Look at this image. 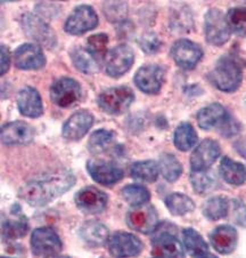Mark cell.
Returning a JSON list of instances; mask_svg holds the SVG:
<instances>
[{
	"label": "cell",
	"instance_id": "cell-1",
	"mask_svg": "<svg viewBox=\"0 0 246 258\" xmlns=\"http://www.w3.org/2000/svg\"><path fill=\"white\" fill-rule=\"evenodd\" d=\"M75 184V176L67 170L30 180L20 188L19 196L33 207L48 205L56 198L63 196Z\"/></svg>",
	"mask_w": 246,
	"mask_h": 258
},
{
	"label": "cell",
	"instance_id": "cell-2",
	"mask_svg": "<svg viewBox=\"0 0 246 258\" xmlns=\"http://www.w3.org/2000/svg\"><path fill=\"white\" fill-rule=\"evenodd\" d=\"M208 79L215 88L224 93H232L238 89L243 80V70L235 57L222 56L208 75Z\"/></svg>",
	"mask_w": 246,
	"mask_h": 258
},
{
	"label": "cell",
	"instance_id": "cell-3",
	"mask_svg": "<svg viewBox=\"0 0 246 258\" xmlns=\"http://www.w3.org/2000/svg\"><path fill=\"white\" fill-rule=\"evenodd\" d=\"M177 229L171 223H159L153 232L152 252L156 258H184V248L176 235Z\"/></svg>",
	"mask_w": 246,
	"mask_h": 258
},
{
	"label": "cell",
	"instance_id": "cell-4",
	"mask_svg": "<svg viewBox=\"0 0 246 258\" xmlns=\"http://www.w3.org/2000/svg\"><path fill=\"white\" fill-rule=\"evenodd\" d=\"M135 101V93L127 86H118L105 89L97 98L98 106L105 113L119 115L126 112Z\"/></svg>",
	"mask_w": 246,
	"mask_h": 258
},
{
	"label": "cell",
	"instance_id": "cell-5",
	"mask_svg": "<svg viewBox=\"0 0 246 258\" xmlns=\"http://www.w3.org/2000/svg\"><path fill=\"white\" fill-rule=\"evenodd\" d=\"M49 96L55 105L63 109L75 106L82 97L81 85L70 77L55 80L49 88Z\"/></svg>",
	"mask_w": 246,
	"mask_h": 258
},
{
	"label": "cell",
	"instance_id": "cell-6",
	"mask_svg": "<svg viewBox=\"0 0 246 258\" xmlns=\"http://www.w3.org/2000/svg\"><path fill=\"white\" fill-rule=\"evenodd\" d=\"M21 25L27 37L38 42L39 45L49 49H53L56 46L57 39H56L54 30L40 16L25 13L21 19Z\"/></svg>",
	"mask_w": 246,
	"mask_h": 258
},
{
	"label": "cell",
	"instance_id": "cell-7",
	"mask_svg": "<svg viewBox=\"0 0 246 258\" xmlns=\"http://www.w3.org/2000/svg\"><path fill=\"white\" fill-rule=\"evenodd\" d=\"M204 33L209 44L222 46L229 40L231 30L226 16L218 8H211L204 17Z\"/></svg>",
	"mask_w": 246,
	"mask_h": 258
},
{
	"label": "cell",
	"instance_id": "cell-8",
	"mask_svg": "<svg viewBox=\"0 0 246 258\" xmlns=\"http://www.w3.org/2000/svg\"><path fill=\"white\" fill-rule=\"evenodd\" d=\"M135 62V54L126 44H120L107 51L105 56V70L112 78H120L127 73Z\"/></svg>",
	"mask_w": 246,
	"mask_h": 258
},
{
	"label": "cell",
	"instance_id": "cell-9",
	"mask_svg": "<svg viewBox=\"0 0 246 258\" xmlns=\"http://www.w3.org/2000/svg\"><path fill=\"white\" fill-rule=\"evenodd\" d=\"M98 25V16L92 6L80 5L75 7L66 19L64 29L72 36H81Z\"/></svg>",
	"mask_w": 246,
	"mask_h": 258
},
{
	"label": "cell",
	"instance_id": "cell-10",
	"mask_svg": "<svg viewBox=\"0 0 246 258\" xmlns=\"http://www.w3.org/2000/svg\"><path fill=\"white\" fill-rule=\"evenodd\" d=\"M126 222L131 230L144 234L153 233L159 224L156 209L152 205H145L129 210Z\"/></svg>",
	"mask_w": 246,
	"mask_h": 258
},
{
	"label": "cell",
	"instance_id": "cell-11",
	"mask_svg": "<svg viewBox=\"0 0 246 258\" xmlns=\"http://www.w3.org/2000/svg\"><path fill=\"white\" fill-rule=\"evenodd\" d=\"M109 251L114 258L136 257L142 251V243L136 235L127 232H116L107 241Z\"/></svg>",
	"mask_w": 246,
	"mask_h": 258
},
{
	"label": "cell",
	"instance_id": "cell-12",
	"mask_svg": "<svg viewBox=\"0 0 246 258\" xmlns=\"http://www.w3.org/2000/svg\"><path fill=\"white\" fill-rule=\"evenodd\" d=\"M31 249L36 256L57 255L62 249V241L53 229L39 227L32 232Z\"/></svg>",
	"mask_w": 246,
	"mask_h": 258
},
{
	"label": "cell",
	"instance_id": "cell-13",
	"mask_svg": "<svg viewBox=\"0 0 246 258\" xmlns=\"http://www.w3.org/2000/svg\"><path fill=\"white\" fill-rule=\"evenodd\" d=\"M171 56L178 67L192 70L203 57L202 47L188 39H180L171 47Z\"/></svg>",
	"mask_w": 246,
	"mask_h": 258
},
{
	"label": "cell",
	"instance_id": "cell-14",
	"mask_svg": "<svg viewBox=\"0 0 246 258\" xmlns=\"http://www.w3.org/2000/svg\"><path fill=\"white\" fill-rule=\"evenodd\" d=\"M166 72L157 64H146L138 69L135 75V84L142 93L155 95L159 93L164 83Z\"/></svg>",
	"mask_w": 246,
	"mask_h": 258
},
{
	"label": "cell",
	"instance_id": "cell-15",
	"mask_svg": "<svg viewBox=\"0 0 246 258\" xmlns=\"http://www.w3.org/2000/svg\"><path fill=\"white\" fill-rule=\"evenodd\" d=\"M74 201L81 212L88 215H98L106 209L109 198L106 193L94 186H86L76 193Z\"/></svg>",
	"mask_w": 246,
	"mask_h": 258
},
{
	"label": "cell",
	"instance_id": "cell-16",
	"mask_svg": "<svg viewBox=\"0 0 246 258\" xmlns=\"http://www.w3.org/2000/svg\"><path fill=\"white\" fill-rule=\"evenodd\" d=\"M14 63L20 70H40L46 66V56L40 46L23 44L15 50Z\"/></svg>",
	"mask_w": 246,
	"mask_h": 258
},
{
	"label": "cell",
	"instance_id": "cell-17",
	"mask_svg": "<svg viewBox=\"0 0 246 258\" xmlns=\"http://www.w3.org/2000/svg\"><path fill=\"white\" fill-rule=\"evenodd\" d=\"M221 149L213 140H204L198 144L191 156L192 171L208 170L220 157Z\"/></svg>",
	"mask_w": 246,
	"mask_h": 258
},
{
	"label": "cell",
	"instance_id": "cell-18",
	"mask_svg": "<svg viewBox=\"0 0 246 258\" xmlns=\"http://www.w3.org/2000/svg\"><path fill=\"white\" fill-rule=\"evenodd\" d=\"M94 115L88 110H79L68 118L62 128V135L67 141H79L94 124Z\"/></svg>",
	"mask_w": 246,
	"mask_h": 258
},
{
	"label": "cell",
	"instance_id": "cell-19",
	"mask_svg": "<svg viewBox=\"0 0 246 258\" xmlns=\"http://www.w3.org/2000/svg\"><path fill=\"white\" fill-rule=\"evenodd\" d=\"M11 216L3 217L2 231L3 239L6 241L20 239L27 234L29 230V223L27 217L24 216L22 209L17 204L11 208Z\"/></svg>",
	"mask_w": 246,
	"mask_h": 258
},
{
	"label": "cell",
	"instance_id": "cell-20",
	"mask_svg": "<svg viewBox=\"0 0 246 258\" xmlns=\"http://www.w3.org/2000/svg\"><path fill=\"white\" fill-rule=\"evenodd\" d=\"M34 128L24 121H13L2 127V142L5 145H27L34 139Z\"/></svg>",
	"mask_w": 246,
	"mask_h": 258
},
{
	"label": "cell",
	"instance_id": "cell-21",
	"mask_svg": "<svg viewBox=\"0 0 246 258\" xmlns=\"http://www.w3.org/2000/svg\"><path fill=\"white\" fill-rule=\"evenodd\" d=\"M87 170L95 182L102 185H113L123 178V170L110 162L89 160Z\"/></svg>",
	"mask_w": 246,
	"mask_h": 258
},
{
	"label": "cell",
	"instance_id": "cell-22",
	"mask_svg": "<svg viewBox=\"0 0 246 258\" xmlns=\"http://www.w3.org/2000/svg\"><path fill=\"white\" fill-rule=\"evenodd\" d=\"M17 107L21 114L28 118H39L44 113L40 94L31 86L22 88L17 94Z\"/></svg>",
	"mask_w": 246,
	"mask_h": 258
},
{
	"label": "cell",
	"instance_id": "cell-23",
	"mask_svg": "<svg viewBox=\"0 0 246 258\" xmlns=\"http://www.w3.org/2000/svg\"><path fill=\"white\" fill-rule=\"evenodd\" d=\"M237 240H238L237 231L235 227L230 225L218 226L210 234L211 244L215 250L222 255H228L235 250Z\"/></svg>",
	"mask_w": 246,
	"mask_h": 258
},
{
	"label": "cell",
	"instance_id": "cell-24",
	"mask_svg": "<svg viewBox=\"0 0 246 258\" xmlns=\"http://www.w3.org/2000/svg\"><path fill=\"white\" fill-rule=\"evenodd\" d=\"M229 114L226 109L219 103H212L209 106H205L198 111L197 122L198 126L204 131H209L214 127H220L226 121Z\"/></svg>",
	"mask_w": 246,
	"mask_h": 258
},
{
	"label": "cell",
	"instance_id": "cell-25",
	"mask_svg": "<svg viewBox=\"0 0 246 258\" xmlns=\"http://www.w3.org/2000/svg\"><path fill=\"white\" fill-rule=\"evenodd\" d=\"M80 236L89 246L101 247L109 241L110 231L101 222L88 221L81 226Z\"/></svg>",
	"mask_w": 246,
	"mask_h": 258
},
{
	"label": "cell",
	"instance_id": "cell-26",
	"mask_svg": "<svg viewBox=\"0 0 246 258\" xmlns=\"http://www.w3.org/2000/svg\"><path fill=\"white\" fill-rule=\"evenodd\" d=\"M220 174L230 185L238 186L246 182V167L228 157H224L220 162Z\"/></svg>",
	"mask_w": 246,
	"mask_h": 258
},
{
	"label": "cell",
	"instance_id": "cell-27",
	"mask_svg": "<svg viewBox=\"0 0 246 258\" xmlns=\"http://www.w3.org/2000/svg\"><path fill=\"white\" fill-rule=\"evenodd\" d=\"M70 56L74 67L77 70L86 75H93L99 71V62L95 58L92 54L88 53V50L82 47H75L70 53Z\"/></svg>",
	"mask_w": 246,
	"mask_h": 258
},
{
	"label": "cell",
	"instance_id": "cell-28",
	"mask_svg": "<svg viewBox=\"0 0 246 258\" xmlns=\"http://www.w3.org/2000/svg\"><path fill=\"white\" fill-rule=\"evenodd\" d=\"M198 136L195 129L189 122H183L177 127L174 136V142L176 148L180 151L186 152L193 149L197 143Z\"/></svg>",
	"mask_w": 246,
	"mask_h": 258
},
{
	"label": "cell",
	"instance_id": "cell-29",
	"mask_svg": "<svg viewBox=\"0 0 246 258\" xmlns=\"http://www.w3.org/2000/svg\"><path fill=\"white\" fill-rule=\"evenodd\" d=\"M130 174L132 178L145 183H153L157 179L159 174V167L156 161L146 160L138 161L131 166Z\"/></svg>",
	"mask_w": 246,
	"mask_h": 258
},
{
	"label": "cell",
	"instance_id": "cell-30",
	"mask_svg": "<svg viewBox=\"0 0 246 258\" xmlns=\"http://www.w3.org/2000/svg\"><path fill=\"white\" fill-rule=\"evenodd\" d=\"M115 142V133L106 129H98L88 141V150L93 154H102L113 146Z\"/></svg>",
	"mask_w": 246,
	"mask_h": 258
},
{
	"label": "cell",
	"instance_id": "cell-31",
	"mask_svg": "<svg viewBox=\"0 0 246 258\" xmlns=\"http://www.w3.org/2000/svg\"><path fill=\"white\" fill-rule=\"evenodd\" d=\"M166 206L169 212L175 216H184L195 209V204L183 193H172L166 198Z\"/></svg>",
	"mask_w": 246,
	"mask_h": 258
},
{
	"label": "cell",
	"instance_id": "cell-32",
	"mask_svg": "<svg viewBox=\"0 0 246 258\" xmlns=\"http://www.w3.org/2000/svg\"><path fill=\"white\" fill-rule=\"evenodd\" d=\"M159 173L166 178L168 182H176L183 174V166L178 161L174 154L164 153L159 157L158 161Z\"/></svg>",
	"mask_w": 246,
	"mask_h": 258
},
{
	"label": "cell",
	"instance_id": "cell-33",
	"mask_svg": "<svg viewBox=\"0 0 246 258\" xmlns=\"http://www.w3.org/2000/svg\"><path fill=\"white\" fill-rule=\"evenodd\" d=\"M229 212V202L226 198H211L203 206V215L210 221H219L226 217Z\"/></svg>",
	"mask_w": 246,
	"mask_h": 258
},
{
	"label": "cell",
	"instance_id": "cell-34",
	"mask_svg": "<svg viewBox=\"0 0 246 258\" xmlns=\"http://www.w3.org/2000/svg\"><path fill=\"white\" fill-rule=\"evenodd\" d=\"M184 244L188 253L193 257H196L202 253L208 252L209 246L204 241L202 235L194 229H185L183 231Z\"/></svg>",
	"mask_w": 246,
	"mask_h": 258
},
{
	"label": "cell",
	"instance_id": "cell-35",
	"mask_svg": "<svg viewBox=\"0 0 246 258\" xmlns=\"http://www.w3.org/2000/svg\"><path fill=\"white\" fill-rule=\"evenodd\" d=\"M122 197L132 208L141 207V206L147 205L150 200V193L145 186L141 185H127L123 188Z\"/></svg>",
	"mask_w": 246,
	"mask_h": 258
},
{
	"label": "cell",
	"instance_id": "cell-36",
	"mask_svg": "<svg viewBox=\"0 0 246 258\" xmlns=\"http://www.w3.org/2000/svg\"><path fill=\"white\" fill-rule=\"evenodd\" d=\"M226 19L231 32L246 38V7L231 8L228 11Z\"/></svg>",
	"mask_w": 246,
	"mask_h": 258
},
{
	"label": "cell",
	"instance_id": "cell-37",
	"mask_svg": "<svg viewBox=\"0 0 246 258\" xmlns=\"http://www.w3.org/2000/svg\"><path fill=\"white\" fill-rule=\"evenodd\" d=\"M107 44H109V36L105 33H97L88 38L85 48L99 62L106 56Z\"/></svg>",
	"mask_w": 246,
	"mask_h": 258
},
{
	"label": "cell",
	"instance_id": "cell-38",
	"mask_svg": "<svg viewBox=\"0 0 246 258\" xmlns=\"http://www.w3.org/2000/svg\"><path fill=\"white\" fill-rule=\"evenodd\" d=\"M191 182L195 192L204 195L212 191L215 185V178L212 174L205 171H192Z\"/></svg>",
	"mask_w": 246,
	"mask_h": 258
},
{
	"label": "cell",
	"instance_id": "cell-39",
	"mask_svg": "<svg viewBox=\"0 0 246 258\" xmlns=\"http://www.w3.org/2000/svg\"><path fill=\"white\" fill-rule=\"evenodd\" d=\"M104 14L112 23L123 22L127 14V3L107 2L104 3Z\"/></svg>",
	"mask_w": 246,
	"mask_h": 258
},
{
	"label": "cell",
	"instance_id": "cell-40",
	"mask_svg": "<svg viewBox=\"0 0 246 258\" xmlns=\"http://www.w3.org/2000/svg\"><path fill=\"white\" fill-rule=\"evenodd\" d=\"M139 45L141 47V49L144 50L146 54H155L157 53L159 48H161V41H159L156 34H154L152 32L145 33L144 36L140 38Z\"/></svg>",
	"mask_w": 246,
	"mask_h": 258
},
{
	"label": "cell",
	"instance_id": "cell-41",
	"mask_svg": "<svg viewBox=\"0 0 246 258\" xmlns=\"http://www.w3.org/2000/svg\"><path fill=\"white\" fill-rule=\"evenodd\" d=\"M219 128H220V132H221V134L223 136H227V137L235 135L237 131H238L237 123L231 119L230 115L226 119V121H224Z\"/></svg>",
	"mask_w": 246,
	"mask_h": 258
},
{
	"label": "cell",
	"instance_id": "cell-42",
	"mask_svg": "<svg viewBox=\"0 0 246 258\" xmlns=\"http://www.w3.org/2000/svg\"><path fill=\"white\" fill-rule=\"evenodd\" d=\"M11 67V54L8 47L5 45H2V63H0V68H2V71H0V75L4 76L7 71L10 70Z\"/></svg>",
	"mask_w": 246,
	"mask_h": 258
},
{
	"label": "cell",
	"instance_id": "cell-43",
	"mask_svg": "<svg viewBox=\"0 0 246 258\" xmlns=\"http://www.w3.org/2000/svg\"><path fill=\"white\" fill-rule=\"evenodd\" d=\"M234 216L238 224H246V207L238 201H234Z\"/></svg>",
	"mask_w": 246,
	"mask_h": 258
},
{
	"label": "cell",
	"instance_id": "cell-44",
	"mask_svg": "<svg viewBox=\"0 0 246 258\" xmlns=\"http://www.w3.org/2000/svg\"><path fill=\"white\" fill-rule=\"evenodd\" d=\"M194 258H218V257L212 255V253H210V252H205V253H202V255H198Z\"/></svg>",
	"mask_w": 246,
	"mask_h": 258
},
{
	"label": "cell",
	"instance_id": "cell-45",
	"mask_svg": "<svg viewBox=\"0 0 246 258\" xmlns=\"http://www.w3.org/2000/svg\"><path fill=\"white\" fill-rule=\"evenodd\" d=\"M46 258H70V257L60 256V255H51V256H48V257H46Z\"/></svg>",
	"mask_w": 246,
	"mask_h": 258
},
{
	"label": "cell",
	"instance_id": "cell-46",
	"mask_svg": "<svg viewBox=\"0 0 246 258\" xmlns=\"http://www.w3.org/2000/svg\"><path fill=\"white\" fill-rule=\"evenodd\" d=\"M2 258H8V257H2Z\"/></svg>",
	"mask_w": 246,
	"mask_h": 258
}]
</instances>
